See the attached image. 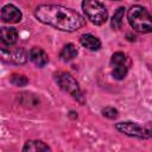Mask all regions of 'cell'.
I'll return each mask as SVG.
<instances>
[{"label":"cell","mask_w":152,"mask_h":152,"mask_svg":"<svg viewBox=\"0 0 152 152\" xmlns=\"http://www.w3.org/2000/svg\"><path fill=\"white\" fill-rule=\"evenodd\" d=\"M36 18L55 28L74 32L84 26V18L76 11L61 5H39L34 10Z\"/></svg>","instance_id":"1"},{"label":"cell","mask_w":152,"mask_h":152,"mask_svg":"<svg viewBox=\"0 0 152 152\" xmlns=\"http://www.w3.org/2000/svg\"><path fill=\"white\" fill-rule=\"evenodd\" d=\"M127 19L135 31L141 33L152 32V15L142 6H132L127 12Z\"/></svg>","instance_id":"2"},{"label":"cell","mask_w":152,"mask_h":152,"mask_svg":"<svg viewBox=\"0 0 152 152\" xmlns=\"http://www.w3.org/2000/svg\"><path fill=\"white\" fill-rule=\"evenodd\" d=\"M82 10L86 17L95 25H102L108 18V12L104 5L100 1L86 0L82 2Z\"/></svg>","instance_id":"3"},{"label":"cell","mask_w":152,"mask_h":152,"mask_svg":"<svg viewBox=\"0 0 152 152\" xmlns=\"http://www.w3.org/2000/svg\"><path fill=\"white\" fill-rule=\"evenodd\" d=\"M57 82H58L59 87H61L63 90H65V91H68L70 95H72V97H75L80 103H83V102H84V99H83L81 88H80L78 83L76 82V80H75L70 74L61 72V74L57 76Z\"/></svg>","instance_id":"4"},{"label":"cell","mask_w":152,"mask_h":152,"mask_svg":"<svg viewBox=\"0 0 152 152\" xmlns=\"http://www.w3.org/2000/svg\"><path fill=\"white\" fill-rule=\"evenodd\" d=\"M115 128L129 137H135V138H140V139H146L150 138V132L146 127H142L135 122H119L115 125Z\"/></svg>","instance_id":"5"},{"label":"cell","mask_w":152,"mask_h":152,"mask_svg":"<svg viewBox=\"0 0 152 152\" xmlns=\"http://www.w3.org/2000/svg\"><path fill=\"white\" fill-rule=\"evenodd\" d=\"M110 63L113 65V77L116 80H124L128 70L126 55L124 52H115L112 56Z\"/></svg>","instance_id":"6"},{"label":"cell","mask_w":152,"mask_h":152,"mask_svg":"<svg viewBox=\"0 0 152 152\" xmlns=\"http://www.w3.org/2000/svg\"><path fill=\"white\" fill-rule=\"evenodd\" d=\"M1 57L4 61L14 64H24L27 61V52L23 48H15V49L1 48Z\"/></svg>","instance_id":"7"},{"label":"cell","mask_w":152,"mask_h":152,"mask_svg":"<svg viewBox=\"0 0 152 152\" xmlns=\"http://www.w3.org/2000/svg\"><path fill=\"white\" fill-rule=\"evenodd\" d=\"M1 19L2 21L10 23V24L19 23L21 19V12L14 5H11V4L6 5L1 10Z\"/></svg>","instance_id":"8"},{"label":"cell","mask_w":152,"mask_h":152,"mask_svg":"<svg viewBox=\"0 0 152 152\" xmlns=\"http://www.w3.org/2000/svg\"><path fill=\"white\" fill-rule=\"evenodd\" d=\"M28 57H30V59H31L37 66H39V68L45 66V65L48 64V62H49L48 53H46L42 48H37V46H34V48H32V49L30 50Z\"/></svg>","instance_id":"9"},{"label":"cell","mask_w":152,"mask_h":152,"mask_svg":"<svg viewBox=\"0 0 152 152\" xmlns=\"http://www.w3.org/2000/svg\"><path fill=\"white\" fill-rule=\"evenodd\" d=\"M0 39L6 45H13L17 43L18 32L14 27H1L0 30Z\"/></svg>","instance_id":"10"},{"label":"cell","mask_w":152,"mask_h":152,"mask_svg":"<svg viewBox=\"0 0 152 152\" xmlns=\"http://www.w3.org/2000/svg\"><path fill=\"white\" fill-rule=\"evenodd\" d=\"M23 152H51V150L40 140H28L25 142Z\"/></svg>","instance_id":"11"},{"label":"cell","mask_w":152,"mask_h":152,"mask_svg":"<svg viewBox=\"0 0 152 152\" xmlns=\"http://www.w3.org/2000/svg\"><path fill=\"white\" fill-rule=\"evenodd\" d=\"M80 42L81 44L87 48L88 50H91V51H96L101 48V42L99 38H96L95 36L90 34V33H87V34H82L81 38H80Z\"/></svg>","instance_id":"12"},{"label":"cell","mask_w":152,"mask_h":152,"mask_svg":"<svg viewBox=\"0 0 152 152\" xmlns=\"http://www.w3.org/2000/svg\"><path fill=\"white\" fill-rule=\"evenodd\" d=\"M77 56V49L74 44H66L59 52V57L63 62H70Z\"/></svg>","instance_id":"13"},{"label":"cell","mask_w":152,"mask_h":152,"mask_svg":"<svg viewBox=\"0 0 152 152\" xmlns=\"http://www.w3.org/2000/svg\"><path fill=\"white\" fill-rule=\"evenodd\" d=\"M124 14H125V7H119L116 11H115V13H114V15H113V18H112V27L114 28V30H118V28H120L121 27V24H122V19H124Z\"/></svg>","instance_id":"14"},{"label":"cell","mask_w":152,"mask_h":152,"mask_svg":"<svg viewBox=\"0 0 152 152\" xmlns=\"http://www.w3.org/2000/svg\"><path fill=\"white\" fill-rule=\"evenodd\" d=\"M10 81H11L12 84H14V86H17V87H23V86H26V84L28 83L27 77L24 76V75H21V74H13V75L11 76Z\"/></svg>","instance_id":"15"},{"label":"cell","mask_w":152,"mask_h":152,"mask_svg":"<svg viewBox=\"0 0 152 152\" xmlns=\"http://www.w3.org/2000/svg\"><path fill=\"white\" fill-rule=\"evenodd\" d=\"M102 114L108 119H115L118 116V110L115 108H113V107H106L102 110Z\"/></svg>","instance_id":"16"}]
</instances>
